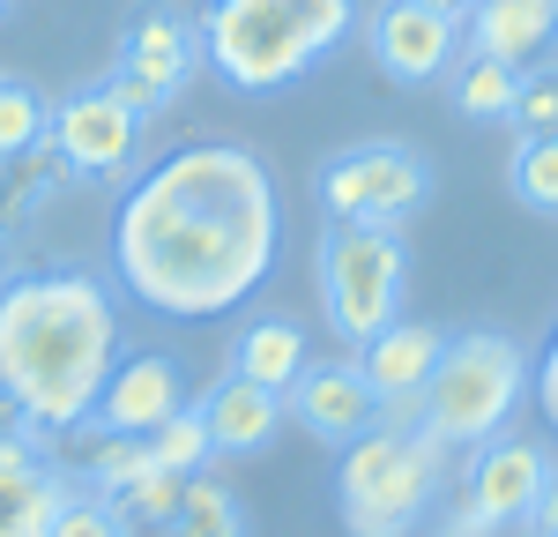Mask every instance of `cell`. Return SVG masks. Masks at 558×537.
<instances>
[{"mask_svg":"<svg viewBox=\"0 0 558 537\" xmlns=\"http://www.w3.org/2000/svg\"><path fill=\"white\" fill-rule=\"evenodd\" d=\"M507 187H514L521 210H536V217H558V134H544V142H514Z\"/></svg>","mask_w":558,"mask_h":537,"instance_id":"obj_22","label":"cell"},{"mask_svg":"<svg viewBox=\"0 0 558 537\" xmlns=\"http://www.w3.org/2000/svg\"><path fill=\"white\" fill-rule=\"evenodd\" d=\"M425 8H432V15H454V23H470L476 0H425Z\"/></svg>","mask_w":558,"mask_h":537,"instance_id":"obj_31","label":"cell"},{"mask_svg":"<svg viewBox=\"0 0 558 537\" xmlns=\"http://www.w3.org/2000/svg\"><path fill=\"white\" fill-rule=\"evenodd\" d=\"M336 224H410L432 202V165L410 142H350L313 179Z\"/></svg>","mask_w":558,"mask_h":537,"instance_id":"obj_7","label":"cell"},{"mask_svg":"<svg viewBox=\"0 0 558 537\" xmlns=\"http://www.w3.org/2000/svg\"><path fill=\"white\" fill-rule=\"evenodd\" d=\"M529 537H558V463L544 470V492H536V508H529Z\"/></svg>","mask_w":558,"mask_h":537,"instance_id":"obj_29","label":"cell"},{"mask_svg":"<svg viewBox=\"0 0 558 537\" xmlns=\"http://www.w3.org/2000/svg\"><path fill=\"white\" fill-rule=\"evenodd\" d=\"M365 38H373V68H380L387 83H432V75L454 68L462 23L432 15L425 0H380L373 23H365Z\"/></svg>","mask_w":558,"mask_h":537,"instance_id":"obj_13","label":"cell"},{"mask_svg":"<svg viewBox=\"0 0 558 537\" xmlns=\"http://www.w3.org/2000/svg\"><path fill=\"white\" fill-rule=\"evenodd\" d=\"M529 396H536V410L551 418V433H558V329L544 344V358H536V373H529Z\"/></svg>","mask_w":558,"mask_h":537,"instance_id":"obj_28","label":"cell"},{"mask_svg":"<svg viewBox=\"0 0 558 537\" xmlns=\"http://www.w3.org/2000/svg\"><path fill=\"white\" fill-rule=\"evenodd\" d=\"M52 537H134V530H128V515H120L105 492L75 486L68 500H60V515H52Z\"/></svg>","mask_w":558,"mask_h":537,"instance_id":"obj_26","label":"cell"},{"mask_svg":"<svg viewBox=\"0 0 558 537\" xmlns=\"http://www.w3.org/2000/svg\"><path fill=\"white\" fill-rule=\"evenodd\" d=\"M305 366V329L291 321V313H254L239 336H231V373L239 381H254V389H291Z\"/></svg>","mask_w":558,"mask_h":537,"instance_id":"obj_17","label":"cell"},{"mask_svg":"<svg viewBox=\"0 0 558 537\" xmlns=\"http://www.w3.org/2000/svg\"><path fill=\"white\" fill-rule=\"evenodd\" d=\"M558 38V0H476L470 8V52H492V60H536L544 45Z\"/></svg>","mask_w":558,"mask_h":537,"instance_id":"obj_16","label":"cell"},{"mask_svg":"<svg viewBox=\"0 0 558 537\" xmlns=\"http://www.w3.org/2000/svg\"><path fill=\"white\" fill-rule=\"evenodd\" d=\"M112 276L165 321L246 307L283 254L276 172L246 142H179L112 210Z\"/></svg>","mask_w":558,"mask_h":537,"instance_id":"obj_1","label":"cell"},{"mask_svg":"<svg viewBox=\"0 0 558 537\" xmlns=\"http://www.w3.org/2000/svg\"><path fill=\"white\" fill-rule=\"evenodd\" d=\"M544 470H551V455L536 441H521V433H499V441L470 448V463H462V500L439 515L454 537H499L529 523V508H536V492H544Z\"/></svg>","mask_w":558,"mask_h":537,"instance_id":"obj_9","label":"cell"},{"mask_svg":"<svg viewBox=\"0 0 558 537\" xmlns=\"http://www.w3.org/2000/svg\"><path fill=\"white\" fill-rule=\"evenodd\" d=\"M120 366V299L89 268H31L0 284V389L38 433H75Z\"/></svg>","mask_w":558,"mask_h":537,"instance_id":"obj_2","label":"cell"},{"mask_svg":"<svg viewBox=\"0 0 558 537\" xmlns=\"http://www.w3.org/2000/svg\"><path fill=\"white\" fill-rule=\"evenodd\" d=\"M194 68H202V23L186 15V8H142L120 45H112V68H105V90L128 105L134 120H157V112H172L179 90L194 83Z\"/></svg>","mask_w":558,"mask_h":537,"instance_id":"obj_8","label":"cell"},{"mask_svg":"<svg viewBox=\"0 0 558 537\" xmlns=\"http://www.w3.org/2000/svg\"><path fill=\"white\" fill-rule=\"evenodd\" d=\"M8 8H15V0H0V15H8Z\"/></svg>","mask_w":558,"mask_h":537,"instance_id":"obj_33","label":"cell"},{"mask_svg":"<svg viewBox=\"0 0 558 537\" xmlns=\"http://www.w3.org/2000/svg\"><path fill=\"white\" fill-rule=\"evenodd\" d=\"M529 373H536V358L521 351V336H507V329H462V336H447L425 396H417V426L439 448L499 441L507 418L521 410V396H529Z\"/></svg>","mask_w":558,"mask_h":537,"instance_id":"obj_5","label":"cell"},{"mask_svg":"<svg viewBox=\"0 0 558 537\" xmlns=\"http://www.w3.org/2000/svg\"><path fill=\"white\" fill-rule=\"evenodd\" d=\"M172 410H186V366L172 351H120L105 396L89 410L97 433H128V441H149Z\"/></svg>","mask_w":558,"mask_h":537,"instance_id":"obj_12","label":"cell"},{"mask_svg":"<svg viewBox=\"0 0 558 537\" xmlns=\"http://www.w3.org/2000/svg\"><path fill=\"white\" fill-rule=\"evenodd\" d=\"M417 537H454V530H447V523H432V530H417Z\"/></svg>","mask_w":558,"mask_h":537,"instance_id":"obj_32","label":"cell"},{"mask_svg":"<svg viewBox=\"0 0 558 537\" xmlns=\"http://www.w3.org/2000/svg\"><path fill=\"white\" fill-rule=\"evenodd\" d=\"M142 470H157V455H149V441H128V433H97V448H89V470L83 486L105 492V500H120V492L142 478Z\"/></svg>","mask_w":558,"mask_h":537,"instance_id":"obj_23","label":"cell"},{"mask_svg":"<svg viewBox=\"0 0 558 537\" xmlns=\"http://www.w3.org/2000/svg\"><path fill=\"white\" fill-rule=\"evenodd\" d=\"M283 418L299 433H313L320 448H350L357 433L380 426V396H373L357 358H305L299 381L283 389Z\"/></svg>","mask_w":558,"mask_h":537,"instance_id":"obj_11","label":"cell"},{"mask_svg":"<svg viewBox=\"0 0 558 537\" xmlns=\"http://www.w3.org/2000/svg\"><path fill=\"white\" fill-rule=\"evenodd\" d=\"M149 455H157L165 470H179V478H194V470L209 463V426H202V410H194V403L172 410V418L149 433Z\"/></svg>","mask_w":558,"mask_h":537,"instance_id":"obj_24","label":"cell"},{"mask_svg":"<svg viewBox=\"0 0 558 537\" xmlns=\"http://www.w3.org/2000/svg\"><path fill=\"white\" fill-rule=\"evenodd\" d=\"M313 284H320V321L343 336L350 351L373 344L380 329L402 321L410 299V247L402 224H320L313 247Z\"/></svg>","mask_w":558,"mask_h":537,"instance_id":"obj_6","label":"cell"},{"mask_svg":"<svg viewBox=\"0 0 558 537\" xmlns=\"http://www.w3.org/2000/svg\"><path fill=\"white\" fill-rule=\"evenodd\" d=\"M194 410H202V426H209V455H223V463H246L260 448H276V433H283V396L239 381L231 366L194 396Z\"/></svg>","mask_w":558,"mask_h":537,"instance_id":"obj_15","label":"cell"},{"mask_svg":"<svg viewBox=\"0 0 558 537\" xmlns=\"http://www.w3.org/2000/svg\"><path fill=\"white\" fill-rule=\"evenodd\" d=\"M23 433H38V426H31V418L15 410V396L0 389V441H23ZM45 441H52V433H45Z\"/></svg>","mask_w":558,"mask_h":537,"instance_id":"obj_30","label":"cell"},{"mask_svg":"<svg viewBox=\"0 0 558 537\" xmlns=\"http://www.w3.org/2000/svg\"><path fill=\"white\" fill-rule=\"evenodd\" d=\"M165 537H246V508H239V492L209 478V470H194L186 478V500H179V515L165 523Z\"/></svg>","mask_w":558,"mask_h":537,"instance_id":"obj_19","label":"cell"},{"mask_svg":"<svg viewBox=\"0 0 558 537\" xmlns=\"http://www.w3.org/2000/svg\"><path fill=\"white\" fill-rule=\"evenodd\" d=\"M439 351H447V329L410 321V313H402L395 329H380L373 344H357V366H365V381H373V396H380L387 426H417V396H425Z\"/></svg>","mask_w":558,"mask_h":537,"instance_id":"obj_14","label":"cell"},{"mask_svg":"<svg viewBox=\"0 0 558 537\" xmlns=\"http://www.w3.org/2000/svg\"><path fill=\"white\" fill-rule=\"evenodd\" d=\"M142 128H149V120H134L105 83H89V90H75V97L52 105L45 150L60 157L68 179H97V187H105V179H128L134 165H142Z\"/></svg>","mask_w":558,"mask_h":537,"instance_id":"obj_10","label":"cell"},{"mask_svg":"<svg viewBox=\"0 0 558 537\" xmlns=\"http://www.w3.org/2000/svg\"><path fill=\"white\" fill-rule=\"evenodd\" d=\"M68 492H75V478L52 455L0 470V537H52V515H60Z\"/></svg>","mask_w":558,"mask_h":537,"instance_id":"obj_18","label":"cell"},{"mask_svg":"<svg viewBox=\"0 0 558 537\" xmlns=\"http://www.w3.org/2000/svg\"><path fill=\"white\" fill-rule=\"evenodd\" d=\"M447 500V448L425 426H373L336 455V515L350 537H417Z\"/></svg>","mask_w":558,"mask_h":537,"instance_id":"obj_4","label":"cell"},{"mask_svg":"<svg viewBox=\"0 0 558 537\" xmlns=\"http://www.w3.org/2000/svg\"><path fill=\"white\" fill-rule=\"evenodd\" d=\"M45 120H52L45 90L23 75H0V165H23L31 150H45Z\"/></svg>","mask_w":558,"mask_h":537,"instance_id":"obj_21","label":"cell"},{"mask_svg":"<svg viewBox=\"0 0 558 537\" xmlns=\"http://www.w3.org/2000/svg\"><path fill=\"white\" fill-rule=\"evenodd\" d=\"M514 90H521V68L492 60V52H470L454 68V112L462 120H507L514 112Z\"/></svg>","mask_w":558,"mask_h":537,"instance_id":"obj_20","label":"cell"},{"mask_svg":"<svg viewBox=\"0 0 558 537\" xmlns=\"http://www.w3.org/2000/svg\"><path fill=\"white\" fill-rule=\"evenodd\" d=\"M194 23L202 68L246 97H276L357 31V0H209Z\"/></svg>","mask_w":558,"mask_h":537,"instance_id":"obj_3","label":"cell"},{"mask_svg":"<svg viewBox=\"0 0 558 537\" xmlns=\"http://www.w3.org/2000/svg\"><path fill=\"white\" fill-rule=\"evenodd\" d=\"M514 134L521 142H544V134H558V68H544V75H521L514 90Z\"/></svg>","mask_w":558,"mask_h":537,"instance_id":"obj_27","label":"cell"},{"mask_svg":"<svg viewBox=\"0 0 558 537\" xmlns=\"http://www.w3.org/2000/svg\"><path fill=\"white\" fill-rule=\"evenodd\" d=\"M179 500H186V478L157 463V470H142V478H134V486L120 492L112 508H120L128 523H157V530H165V523H172V515H179Z\"/></svg>","mask_w":558,"mask_h":537,"instance_id":"obj_25","label":"cell"}]
</instances>
